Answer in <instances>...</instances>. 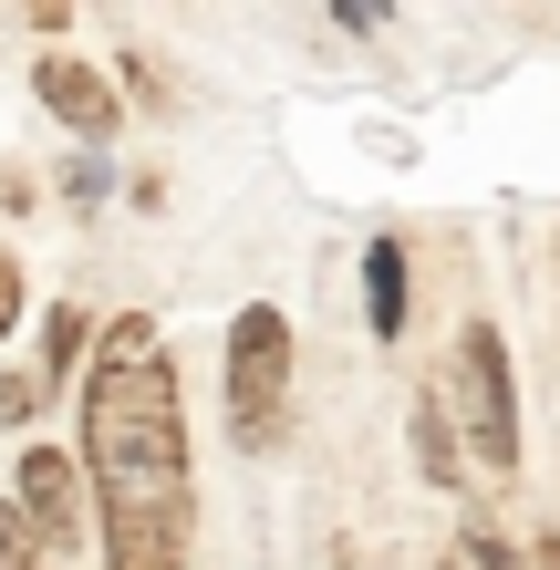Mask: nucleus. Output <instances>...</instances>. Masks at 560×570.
Here are the masks:
<instances>
[{"instance_id":"1","label":"nucleus","mask_w":560,"mask_h":570,"mask_svg":"<svg viewBox=\"0 0 560 570\" xmlns=\"http://www.w3.org/2000/svg\"><path fill=\"white\" fill-rule=\"evenodd\" d=\"M83 498L105 529V570H187L197 478H187V405L156 312H115L83 363Z\"/></svg>"},{"instance_id":"2","label":"nucleus","mask_w":560,"mask_h":570,"mask_svg":"<svg viewBox=\"0 0 560 570\" xmlns=\"http://www.w3.org/2000/svg\"><path fill=\"white\" fill-rule=\"evenodd\" d=\"M446 425H456V446H468L488 478H519V384H509V343H499V322H468L456 332V353H446Z\"/></svg>"},{"instance_id":"3","label":"nucleus","mask_w":560,"mask_h":570,"mask_svg":"<svg viewBox=\"0 0 560 570\" xmlns=\"http://www.w3.org/2000/svg\"><path fill=\"white\" fill-rule=\"evenodd\" d=\"M281 415H291V322H281V301H249L228 322V435L249 456H271Z\"/></svg>"},{"instance_id":"4","label":"nucleus","mask_w":560,"mask_h":570,"mask_svg":"<svg viewBox=\"0 0 560 570\" xmlns=\"http://www.w3.org/2000/svg\"><path fill=\"white\" fill-rule=\"evenodd\" d=\"M31 105H42L62 136H83L94 156L125 136V94H115V73H94L83 52H31Z\"/></svg>"},{"instance_id":"5","label":"nucleus","mask_w":560,"mask_h":570,"mask_svg":"<svg viewBox=\"0 0 560 570\" xmlns=\"http://www.w3.org/2000/svg\"><path fill=\"white\" fill-rule=\"evenodd\" d=\"M11 509L31 519V540H42V550H83V519H94L83 456H73V446H21V466H11Z\"/></svg>"},{"instance_id":"6","label":"nucleus","mask_w":560,"mask_h":570,"mask_svg":"<svg viewBox=\"0 0 560 570\" xmlns=\"http://www.w3.org/2000/svg\"><path fill=\"white\" fill-rule=\"evenodd\" d=\"M405 435H415V478H425V488H456V478H468V446H456V425H446V394H436V384L415 394Z\"/></svg>"},{"instance_id":"7","label":"nucleus","mask_w":560,"mask_h":570,"mask_svg":"<svg viewBox=\"0 0 560 570\" xmlns=\"http://www.w3.org/2000/svg\"><path fill=\"white\" fill-rule=\"evenodd\" d=\"M83 363H94V312H83V301H52V312H42V363H31V374L62 394Z\"/></svg>"},{"instance_id":"8","label":"nucleus","mask_w":560,"mask_h":570,"mask_svg":"<svg viewBox=\"0 0 560 570\" xmlns=\"http://www.w3.org/2000/svg\"><path fill=\"white\" fill-rule=\"evenodd\" d=\"M364 312H374V343L405 332V239H374L364 249Z\"/></svg>"},{"instance_id":"9","label":"nucleus","mask_w":560,"mask_h":570,"mask_svg":"<svg viewBox=\"0 0 560 570\" xmlns=\"http://www.w3.org/2000/svg\"><path fill=\"white\" fill-rule=\"evenodd\" d=\"M456 570H530V560H519V540H509V529L468 519V540H456Z\"/></svg>"},{"instance_id":"10","label":"nucleus","mask_w":560,"mask_h":570,"mask_svg":"<svg viewBox=\"0 0 560 570\" xmlns=\"http://www.w3.org/2000/svg\"><path fill=\"white\" fill-rule=\"evenodd\" d=\"M62 197H73V208H105V197H115V166L94 156V146H83V156H62Z\"/></svg>"},{"instance_id":"11","label":"nucleus","mask_w":560,"mask_h":570,"mask_svg":"<svg viewBox=\"0 0 560 570\" xmlns=\"http://www.w3.org/2000/svg\"><path fill=\"white\" fill-rule=\"evenodd\" d=\"M0 570H52V550L31 540V519L11 509V498H0Z\"/></svg>"},{"instance_id":"12","label":"nucleus","mask_w":560,"mask_h":570,"mask_svg":"<svg viewBox=\"0 0 560 570\" xmlns=\"http://www.w3.org/2000/svg\"><path fill=\"white\" fill-rule=\"evenodd\" d=\"M42 405H52V384H42V374H0V425H31Z\"/></svg>"},{"instance_id":"13","label":"nucleus","mask_w":560,"mask_h":570,"mask_svg":"<svg viewBox=\"0 0 560 570\" xmlns=\"http://www.w3.org/2000/svg\"><path fill=\"white\" fill-rule=\"evenodd\" d=\"M21 312H31V301H21V259H11V249H0V332H11Z\"/></svg>"},{"instance_id":"14","label":"nucleus","mask_w":560,"mask_h":570,"mask_svg":"<svg viewBox=\"0 0 560 570\" xmlns=\"http://www.w3.org/2000/svg\"><path fill=\"white\" fill-rule=\"evenodd\" d=\"M333 570H364V560H353V550H343V560H333Z\"/></svg>"},{"instance_id":"15","label":"nucleus","mask_w":560,"mask_h":570,"mask_svg":"<svg viewBox=\"0 0 560 570\" xmlns=\"http://www.w3.org/2000/svg\"><path fill=\"white\" fill-rule=\"evenodd\" d=\"M436 570H456V560H436Z\"/></svg>"}]
</instances>
